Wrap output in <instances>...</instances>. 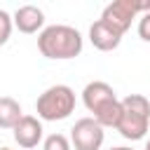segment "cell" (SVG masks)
<instances>
[{"mask_svg":"<svg viewBox=\"0 0 150 150\" xmlns=\"http://www.w3.org/2000/svg\"><path fill=\"white\" fill-rule=\"evenodd\" d=\"M82 35L77 28L73 26H63V23H54L40 30L38 35V49L45 59L52 61H68L82 54Z\"/></svg>","mask_w":150,"mask_h":150,"instance_id":"1","label":"cell"},{"mask_svg":"<svg viewBox=\"0 0 150 150\" xmlns=\"http://www.w3.org/2000/svg\"><path fill=\"white\" fill-rule=\"evenodd\" d=\"M82 101L103 129L105 127H117L120 115H122V103H120L115 89L108 82H101V80L89 82L82 89Z\"/></svg>","mask_w":150,"mask_h":150,"instance_id":"2","label":"cell"},{"mask_svg":"<svg viewBox=\"0 0 150 150\" xmlns=\"http://www.w3.org/2000/svg\"><path fill=\"white\" fill-rule=\"evenodd\" d=\"M120 103H122V115L115 129L127 141H141L150 129V101L141 94H129Z\"/></svg>","mask_w":150,"mask_h":150,"instance_id":"3","label":"cell"},{"mask_svg":"<svg viewBox=\"0 0 150 150\" xmlns=\"http://www.w3.org/2000/svg\"><path fill=\"white\" fill-rule=\"evenodd\" d=\"M35 110L45 122H61L75 110V91L68 84H52L38 96Z\"/></svg>","mask_w":150,"mask_h":150,"instance_id":"4","label":"cell"},{"mask_svg":"<svg viewBox=\"0 0 150 150\" xmlns=\"http://www.w3.org/2000/svg\"><path fill=\"white\" fill-rule=\"evenodd\" d=\"M143 12V0H115L110 5H105L101 21H105L110 28H115L117 33H127L131 28V21L136 19V14Z\"/></svg>","mask_w":150,"mask_h":150,"instance_id":"5","label":"cell"},{"mask_svg":"<svg viewBox=\"0 0 150 150\" xmlns=\"http://www.w3.org/2000/svg\"><path fill=\"white\" fill-rule=\"evenodd\" d=\"M103 141L105 131L94 117H82L70 129V143L75 150H101Z\"/></svg>","mask_w":150,"mask_h":150,"instance_id":"6","label":"cell"},{"mask_svg":"<svg viewBox=\"0 0 150 150\" xmlns=\"http://www.w3.org/2000/svg\"><path fill=\"white\" fill-rule=\"evenodd\" d=\"M12 136H14V141H16L19 148L30 150V148H35V145L42 141L45 129H42V122H40L38 117H33V115H23V117L14 124Z\"/></svg>","mask_w":150,"mask_h":150,"instance_id":"7","label":"cell"},{"mask_svg":"<svg viewBox=\"0 0 150 150\" xmlns=\"http://www.w3.org/2000/svg\"><path fill=\"white\" fill-rule=\"evenodd\" d=\"M89 42L98 49V52H112L120 47L122 42V33H117L115 28H110L105 21H94L89 28Z\"/></svg>","mask_w":150,"mask_h":150,"instance_id":"8","label":"cell"},{"mask_svg":"<svg viewBox=\"0 0 150 150\" xmlns=\"http://www.w3.org/2000/svg\"><path fill=\"white\" fill-rule=\"evenodd\" d=\"M12 26H16L21 33H28V35L30 33H38L45 26V12L40 7H35V5H23V7H19L14 12Z\"/></svg>","mask_w":150,"mask_h":150,"instance_id":"9","label":"cell"},{"mask_svg":"<svg viewBox=\"0 0 150 150\" xmlns=\"http://www.w3.org/2000/svg\"><path fill=\"white\" fill-rule=\"evenodd\" d=\"M23 117L21 105L12 96H0V129H14V124Z\"/></svg>","mask_w":150,"mask_h":150,"instance_id":"10","label":"cell"},{"mask_svg":"<svg viewBox=\"0 0 150 150\" xmlns=\"http://www.w3.org/2000/svg\"><path fill=\"white\" fill-rule=\"evenodd\" d=\"M42 150H70V141L63 134H49L42 143Z\"/></svg>","mask_w":150,"mask_h":150,"instance_id":"11","label":"cell"},{"mask_svg":"<svg viewBox=\"0 0 150 150\" xmlns=\"http://www.w3.org/2000/svg\"><path fill=\"white\" fill-rule=\"evenodd\" d=\"M9 35H12V16L5 9H0V47L9 40Z\"/></svg>","mask_w":150,"mask_h":150,"instance_id":"12","label":"cell"},{"mask_svg":"<svg viewBox=\"0 0 150 150\" xmlns=\"http://www.w3.org/2000/svg\"><path fill=\"white\" fill-rule=\"evenodd\" d=\"M138 35H141V40L150 42V12L141 14V19H138Z\"/></svg>","mask_w":150,"mask_h":150,"instance_id":"13","label":"cell"},{"mask_svg":"<svg viewBox=\"0 0 150 150\" xmlns=\"http://www.w3.org/2000/svg\"><path fill=\"white\" fill-rule=\"evenodd\" d=\"M108 150H134V148H127V145H115V148H108Z\"/></svg>","mask_w":150,"mask_h":150,"instance_id":"14","label":"cell"},{"mask_svg":"<svg viewBox=\"0 0 150 150\" xmlns=\"http://www.w3.org/2000/svg\"><path fill=\"white\" fill-rule=\"evenodd\" d=\"M143 12H150V0H143Z\"/></svg>","mask_w":150,"mask_h":150,"instance_id":"15","label":"cell"},{"mask_svg":"<svg viewBox=\"0 0 150 150\" xmlns=\"http://www.w3.org/2000/svg\"><path fill=\"white\" fill-rule=\"evenodd\" d=\"M143 150H150V138L145 141V148H143Z\"/></svg>","mask_w":150,"mask_h":150,"instance_id":"16","label":"cell"},{"mask_svg":"<svg viewBox=\"0 0 150 150\" xmlns=\"http://www.w3.org/2000/svg\"><path fill=\"white\" fill-rule=\"evenodd\" d=\"M0 150H12V148H7V145H2V148H0Z\"/></svg>","mask_w":150,"mask_h":150,"instance_id":"17","label":"cell"}]
</instances>
